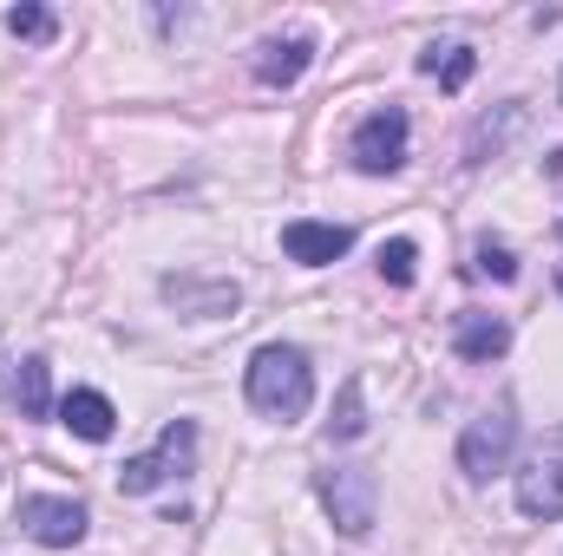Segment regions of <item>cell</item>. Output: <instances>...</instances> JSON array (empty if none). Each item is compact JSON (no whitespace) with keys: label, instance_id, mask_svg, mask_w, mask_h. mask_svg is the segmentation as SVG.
Masks as SVG:
<instances>
[{"label":"cell","instance_id":"6da1fadb","mask_svg":"<svg viewBox=\"0 0 563 556\" xmlns=\"http://www.w3.org/2000/svg\"><path fill=\"white\" fill-rule=\"evenodd\" d=\"M243 393H250V407L263 419L295 425L314 407V367H308V354L295 341H263L250 354V367H243Z\"/></svg>","mask_w":563,"mask_h":556},{"label":"cell","instance_id":"7a4b0ae2","mask_svg":"<svg viewBox=\"0 0 563 556\" xmlns=\"http://www.w3.org/2000/svg\"><path fill=\"white\" fill-rule=\"evenodd\" d=\"M190 465H197V425H190V419H170L151 452H139V458L119 465V491H125V498H151V491L177 485Z\"/></svg>","mask_w":563,"mask_h":556},{"label":"cell","instance_id":"3957f363","mask_svg":"<svg viewBox=\"0 0 563 556\" xmlns=\"http://www.w3.org/2000/svg\"><path fill=\"white\" fill-rule=\"evenodd\" d=\"M321 504H328V518H334L341 537H367L374 518H380L374 465H328V471H321Z\"/></svg>","mask_w":563,"mask_h":556},{"label":"cell","instance_id":"277c9868","mask_svg":"<svg viewBox=\"0 0 563 556\" xmlns=\"http://www.w3.org/2000/svg\"><path fill=\"white\" fill-rule=\"evenodd\" d=\"M511 452H518V419L511 407H492V413H478L465 432H459V471L472 478V485H485V478H498V471H511Z\"/></svg>","mask_w":563,"mask_h":556},{"label":"cell","instance_id":"5b68a950","mask_svg":"<svg viewBox=\"0 0 563 556\" xmlns=\"http://www.w3.org/2000/svg\"><path fill=\"white\" fill-rule=\"evenodd\" d=\"M407 144H413L407 112H400V105H380V112H367V119L354 125L347 157H354V170H367V177H394V170L407 164Z\"/></svg>","mask_w":563,"mask_h":556},{"label":"cell","instance_id":"8992f818","mask_svg":"<svg viewBox=\"0 0 563 556\" xmlns=\"http://www.w3.org/2000/svg\"><path fill=\"white\" fill-rule=\"evenodd\" d=\"M86 504L79 498H53V491H33V498H20V531L33 537V544H46V551H73V544H86Z\"/></svg>","mask_w":563,"mask_h":556},{"label":"cell","instance_id":"52a82bcc","mask_svg":"<svg viewBox=\"0 0 563 556\" xmlns=\"http://www.w3.org/2000/svg\"><path fill=\"white\" fill-rule=\"evenodd\" d=\"M347 249H354V230H347V223H314V216L282 223V256L301 263V269H328V263H341Z\"/></svg>","mask_w":563,"mask_h":556},{"label":"cell","instance_id":"ba28073f","mask_svg":"<svg viewBox=\"0 0 563 556\" xmlns=\"http://www.w3.org/2000/svg\"><path fill=\"white\" fill-rule=\"evenodd\" d=\"M452 354L472 360V367H492L511 354V321L505 314H485V308H459L452 314Z\"/></svg>","mask_w":563,"mask_h":556},{"label":"cell","instance_id":"9c48e42d","mask_svg":"<svg viewBox=\"0 0 563 556\" xmlns=\"http://www.w3.org/2000/svg\"><path fill=\"white\" fill-rule=\"evenodd\" d=\"M250 66H256V79H263L269 92H288V86L314 66V33H269Z\"/></svg>","mask_w":563,"mask_h":556},{"label":"cell","instance_id":"30bf717a","mask_svg":"<svg viewBox=\"0 0 563 556\" xmlns=\"http://www.w3.org/2000/svg\"><path fill=\"white\" fill-rule=\"evenodd\" d=\"M59 425H66L73 438H86V445H106V438L119 432V407H112L99 387H73V393L59 400Z\"/></svg>","mask_w":563,"mask_h":556},{"label":"cell","instance_id":"8fae6325","mask_svg":"<svg viewBox=\"0 0 563 556\" xmlns=\"http://www.w3.org/2000/svg\"><path fill=\"white\" fill-rule=\"evenodd\" d=\"M511 491H518V511L525 518H538V524L563 518V458H531Z\"/></svg>","mask_w":563,"mask_h":556},{"label":"cell","instance_id":"7c38bea8","mask_svg":"<svg viewBox=\"0 0 563 556\" xmlns=\"http://www.w3.org/2000/svg\"><path fill=\"white\" fill-rule=\"evenodd\" d=\"M525 119H531V112H525V99H505L498 112H485V119L472 125V138H465V164H492L505 144L525 132Z\"/></svg>","mask_w":563,"mask_h":556},{"label":"cell","instance_id":"4fadbf2b","mask_svg":"<svg viewBox=\"0 0 563 556\" xmlns=\"http://www.w3.org/2000/svg\"><path fill=\"white\" fill-rule=\"evenodd\" d=\"M420 73H426V79H439L445 92H465V86H472V73H478V53H472L465 40H445V46L432 40V46L420 53Z\"/></svg>","mask_w":563,"mask_h":556},{"label":"cell","instance_id":"5bb4252c","mask_svg":"<svg viewBox=\"0 0 563 556\" xmlns=\"http://www.w3.org/2000/svg\"><path fill=\"white\" fill-rule=\"evenodd\" d=\"M13 400H20V413L26 419L53 413V367H46V354H26V360H20V374H13Z\"/></svg>","mask_w":563,"mask_h":556},{"label":"cell","instance_id":"9a60e30c","mask_svg":"<svg viewBox=\"0 0 563 556\" xmlns=\"http://www.w3.org/2000/svg\"><path fill=\"white\" fill-rule=\"evenodd\" d=\"M367 432V387L361 380H341V400H334V419H328V438H361Z\"/></svg>","mask_w":563,"mask_h":556},{"label":"cell","instance_id":"2e32d148","mask_svg":"<svg viewBox=\"0 0 563 556\" xmlns=\"http://www.w3.org/2000/svg\"><path fill=\"white\" fill-rule=\"evenodd\" d=\"M380 276L394 281V288H413V276H420V243H413V236L380 243Z\"/></svg>","mask_w":563,"mask_h":556},{"label":"cell","instance_id":"e0dca14e","mask_svg":"<svg viewBox=\"0 0 563 556\" xmlns=\"http://www.w3.org/2000/svg\"><path fill=\"white\" fill-rule=\"evenodd\" d=\"M7 33H13V40L46 46V40L59 33V20H53V7H7Z\"/></svg>","mask_w":563,"mask_h":556},{"label":"cell","instance_id":"ac0fdd59","mask_svg":"<svg viewBox=\"0 0 563 556\" xmlns=\"http://www.w3.org/2000/svg\"><path fill=\"white\" fill-rule=\"evenodd\" d=\"M164 294H170V301H210V314H230V308H236V301H243V294H236V281H217V288H197V281H164Z\"/></svg>","mask_w":563,"mask_h":556},{"label":"cell","instance_id":"d6986e66","mask_svg":"<svg viewBox=\"0 0 563 556\" xmlns=\"http://www.w3.org/2000/svg\"><path fill=\"white\" fill-rule=\"evenodd\" d=\"M472 269H478V276H492V281H511V276H518V256H511L505 243H478Z\"/></svg>","mask_w":563,"mask_h":556},{"label":"cell","instance_id":"ffe728a7","mask_svg":"<svg viewBox=\"0 0 563 556\" xmlns=\"http://www.w3.org/2000/svg\"><path fill=\"white\" fill-rule=\"evenodd\" d=\"M558 105H563V79H558Z\"/></svg>","mask_w":563,"mask_h":556},{"label":"cell","instance_id":"44dd1931","mask_svg":"<svg viewBox=\"0 0 563 556\" xmlns=\"http://www.w3.org/2000/svg\"><path fill=\"white\" fill-rule=\"evenodd\" d=\"M558 243H563V223H558Z\"/></svg>","mask_w":563,"mask_h":556},{"label":"cell","instance_id":"7402d4cb","mask_svg":"<svg viewBox=\"0 0 563 556\" xmlns=\"http://www.w3.org/2000/svg\"><path fill=\"white\" fill-rule=\"evenodd\" d=\"M558 288H563V276H558Z\"/></svg>","mask_w":563,"mask_h":556}]
</instances>
